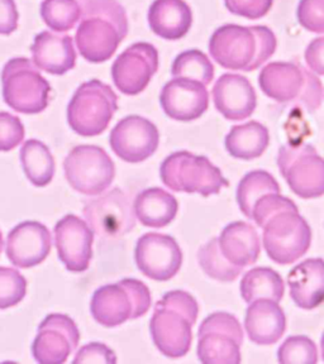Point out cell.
I'll return each mask as SVG.
<instances>
[{
  "label": "cell",
  "instance_id": "obj_5",
  "mask_svg": "<svg viewBox=\"0 0 324 364\" xmlns=\"http://www.w3.org/2000/svg\"><path fill=\"white\" fill-rule=\"evenodd\" d=\"M151 304L152 297L142 281L125 279L98 289L91 297L90 313L98 324L114 328L142 318Z\"/></svg>",
  "mask_w": 324,
  "mask_h": 364
},
{
  "label": "cell",
  "instance_id": "obj_12",
  "mask_svg": "<svg viewBox=\"0 0 324 364\" xmlns=\"http://www.w3.org/2000/svg\"><path fill=\"white\" fill-rule=\"evenodd\" d=\"M278 166L289 188L303 199L324 195V159L310 144L283 146L278 154Z\"/></svg>",
  "mask_w": 324,
  "mask_h": 364
},
{
  "label": "cell",
  "instance_id": "obj_32",
  "mask_svg": "<svg viewBox=\"0 0 324 364\" xmlns=\"http://www.w3.org/2000/svg\"><path fill=\"white\" fill-rule=\"evenodd\" d=\"M200 267L211 279L221 282H232L242 273L244 268L236 266L223 256L219 240L213 238L198 252Z\"/></svg>",
  "mask_w": 324,
  "mask_h": 364
},
{
  "label": "cell",
  "instance_id": "obj_45",
  "mask_svg": "<svg viewBox=\"0 0 324 364\" xmlns=\"http://www.w3.org/2000/svg\"><path fill=\"white\" fill-rule=\"evenodd\" d=\"M1 250H3V234L0 232V253H1Z\"/></svg>",
  "mask_w": 324,
  "mask_h": 364
},
{
  "label": "cell",
  "instance_id": "obj_27",
  "mask_svg": "<svg viewBox=\"0 0 324 364\" xmlns=\"http://www.w3.org/2000/svg\"><path fill=\"white\" fill-rule=\"evenodd\" d=\"M179 204L177 199L160 188L143 190L133 203L135 216L145 227L164 228L177 218Z\"/></svg>",
  "mask_w": 324,
  "mask_h": 364
},
{
  "label": "cell",
  "instance_id": "obj_39",
  "mask_svg": "<svg viewBox=\"0 0 324 364\" xmlns=\"http://www.w3.org/2000/svg\"><path fill=\"white\" fill-rule=\"evenodd\" d=\"M296 16L303 28L324 33V0H301Z\"/></svg>",
  "mask_w": 324,
  "mask_h": 364
},
{
  "label": "cell",
  "instance_id": "obj_43",
  "mask_svg": "<svg viewBox=\"0 0 324 364\" xmlns=\"http://www.w3.org/2000/svg\"><path fill=\"white\" fill-rule=\"evenodd\" d=\"M305 63L314 74L324 76V37L312 41L304 53Z\"/></svg>",
  "mask_w": 324,
  "mask_h": 364
},
{
  "label": "cell",
  "instance_id": "obj_11",
  "mask_svg": "<svg viewBox=\"0 0 324 364\" xmlns=\"http://www.w3.org/2000/svg\"><path fill=\"white\" fill-rule=\"evenodd\" d=\"M65 176L71 188L84 195H99L112 185L115 166L109 154L98 146L73 148L63 161Z\"/></svg>",
  "mask_w": 324,
  "mask_h": 364
},
{
  "label": "cell",
  "instance_id": "obj_44",
  "mask_svg": "<svg viewBox=\"0 0 324 364\" xmlns=\"http://www.w3.org/2000/svg\"><path fill=\"white\" fill-rule=\"evenodd\" d=\"M320 346H322V358L324 360V333L323 336H322V341H320Z\"/></svg>",
  "mask_w": 324,
  "mask_h": 364
},
{
  "label": "cell",
  "instance_id": "obj_19",
  "mask_svg": "<svg viewBox=\"0 0 324 364\" xmlns=\"http://www.w3.org/2000/svg\"><path fill=\"white\" fill-rule=\"evenodd\" d=\"M166 115L177 122H193L208 110L209 94L204 84L182 77L170 80L160 95Z\"/></svg>",
  "mask_w": 324,
  "mask_h": 364
},
{
  "label": "cell",
  "instance_id": "obj_29",
  "mask_svg": "<svg viewBox=\"0 0 324 364\" xmlns=\"http://www.w3.org/2000/svg\"><path fill=\"white\" fill-rule=\"evenodd\" d=\"M241 296L247 304L268 299L275 302L283 300L284 279L273 268L256 267L245 273L241 281Z\"/></svg>",
  "mask_w": 324,
  "mask_h": 364
},
{
  "label": "cell",
  "instance_id": "obj_17",
  "mask_svg": "<svg viewBox=\"0 0 324 364\" xmlns=\"http://www.w3.org/2000/svg\"><path fill=\"white\" fill-rule=\"evenodd\" d=\"M83 211L93 232L102 238H120L135 225L133 208L120 188L88 201Z\"/></svg>",
  "mask_w": 324,
  "mask_h": 364
},
{
  "label": "cell",
  "instance_id": "obj_18",
  "mask_svg": "<svg viewBox=\"0 0 324 364\" xmlns=\"http://www.w3.org/2000/svg\"><path fill=\"white\" fill-rule=\"evenodd\" d=\"M58 258L70 272H85L93 258L94 232L79 216H63L53 229Z\"/></svg>",
  "mask_w": 324,
  "mask_h": 364
},
{
  "label": "cell",
  "instance_id": "obj_15",
  "mask_svg": "<svg viewBox=\"0 0 324 364\" xmlns=\"http://www.w3.org/2000/svg\"><path fill=\"white\" fill-rule=\"evenodd\" d=\"M109 143L120 159L130 164H140L157 151L160 132L157 127L140 115H130L114 127Z\"/></svg>",
  "mask_w": 324,
  "mask_h": 364
},
{
  "label": "cell",
  "instance_id": "obj_37",
  "mask_svg": "<svg viewBox=\"0 0 324 364\" xmlns=\"http://www.w3.org/2000/svg\"><path fill=\"white\" fill-rule=\"evenodd\" d=\"M283 211H299L291 199L281 196L280 193H268L257 201L252 211V220L262 228L271 216Z\"/></svg>",
  "mask_w": 324,
  "mask_h": 364
},
{
  "label": "cell",
  "instance_id": "obj_35",
  "mask_svg": "<svg viewBox=\"0 0 324 364\" xmlns=\"http://www.w3.org/2000/svg\"><path fill=\"white\" fill-rule=\"evenodd\" d=\"M278 359L283 364H314L318 362V349L308 336H291L280 346Z\"/></svg>",
  "mask_w": 324,
  "mask_h": 364
},
{
  "label": "cell",
  "instance_id": "obj_22",
  "mask_svg": "<svg viewBox=\"0 0 324 364\" xmlns=\"http://www.w3.org/2000/svg\"><path fill=\"white\" fill-rule=\"evenodd\" d=\"M31 52L34 65L48 74H66L76 65L74 41L68 34L45 31L36 36Z\"/></svg>",
  "mask_w": 324,
  "mask_h": 364
},
{
  "label": "cell",
  "instance_id": "obj_20",
  "mask_svg": "<svg viewBox=\"0 0 324 364\" xmlns=\"http://www.w3.org/2000/svg\"><path fill=\"white\" fill-rule=\"evenodd\" d=\"M51 233L38 222H23L8 234L6 253L18 268L38 266L50 255Z\"/></svg>",
  "mask_w": 324,
  "mask_h": 364
},
{
  "label": "cell",
  "instance_id": "obj_13",
  "mask_svg": "<svg viewBox=\"0 0 324 364\" xmlns=\"http://www.w3.org/2000/svg\"><path fill=\"white\" fill-rule=\"evenodd\" d=\"M79 341L80 331L74 320L63 314H51L38 326L32 355L41 364H63Z\"/></svg>",
  "mask_w": 324,
  "mask_h": 364
},
{
  "label": "cell",
  "instance_id": "obj_28",
  "mask_svg": "<svg viewBox=\"0 0 324 364\" xmlns=\"http://www.w3.org/2000/svg\"><path fill=\"white\" fill-rule=\"evenodd\" d=\"M270 134L268 128L258 122L234 125L226 136V149L234 159H258L268 147Z\"/></svg>",
  "mask_w": 324,
  "mask_h": 364
},
{
  "label": "cell",
  "instance_id": "obj_40",
  "mask_svg": "<svg viewBox=\"0 0 324 364\" xmlns=\"http://www.w3.org/2000/svg\"><path fill=\"white\" fill-rule=\"evenodd\" d=\"M224 4L232 14L256 21L268 14L273 0H224Z\"/></svg>",
  "mask_w": 324,
  "mask_h": 364
},
{
  "label": "cell",
  "instance_id": "obj_3",
  "mask_svg": "<svg viewBox=\"0 0 324 364\" xmlns=\"http://www.w3.org/2000/svg\"><path fill=\"white\" fill-rule=\"evenodd\" d=\"M199 314L198 302L185 291L167 292L155 305L150 331L155 346L169 358L188 354L193 341V326Z\"/></svg>",
  "mask_w": 324,
  "mask_h": 364
},
{
  "label": "cell",
  "instance_id": "obj_24",
  "mask_svg": "<svg viewBox=\"0 0 324 364\" xmlns=\"http://www.w3.org/2000/svg\"><path fill=\"white\" fill-rule=\"evenodd\" d=\"M291 296L296 306L313 310L324 302V259L309 258L288 276Z\"/></svg>",
  "mask_w": 324,
  "mask_h": 364
},
{
  "label": "cell",
  "instance_id": "obj_6",
  "mask_svg": "<svg viewBox=\"0 0 324 364\" xmlns=\"http://www.w3.org/2000/svg\"><path fill=\"white\" fill-rule=\"evenodd\" d=\"M161 181L177 193H200L211 196L228 188L229 182L221 170L204 156L179 151L164 159L160 167Z\"/></svg>",
  "mask_w": 324,
  "mask_h": 364
},
{
  "label": "cell",
  "instance_id": "obj_1",
  "mask_svg": "<svg viewBox=\"0 0 324 364\" xmlns=\"http://www.w3.org/2000/svg\"><path fill=\"white\" fill-rule=\"evenodd\" d=\"M81 18L76 31L80 55L91 63L113 56L128 33V18L117 0H79Z\"/></svg>",
  "mask_w": 324,
  "mask_h": 364
},
{
  "label": "cell",
  "instance_id": "obj_33",
  "mask_svg": "<svg viewBox=\"0 0 324 364\" xmlns=\"http://www.w3.org/2000/svg\"><path fill=\"white\" fill-rule=\"evenodd\" d=\"M41 16L48 28L65 33L80 22L81 6L79 0H43Z\"/></svg>",
  "mask_w": 324,
  "mask_h": 364
},
{
  "label": "cell",
  "instance_id": "obj_34",
  "mask_svg": "<svg viewBox=\"0 0 324 364\" xmlns=\"http://www.w3.org/2000/svg\"><path fill=\"white\" fill-rule=\"evenodd\" d=\"M171 74L174 77L194 80L207 86L214 79V66L203 52L189 50L175 58Z\"/></svg>",
  "mask_w": 324,
  "mask_h": 364
},
{
  "label": "cell",
  "instance_id": "obj_31",
  "mask_svg": "<svg viewBox=\"0 0 324 364\" xmlns=\"http://www.w3.org/2000/svg\"><path fill=\"white\" fill-rule=\"evenodd\" d=\"M268 193H280L278 181L266 171H251L239 181L237 188L239 209L249 219H252L255 204Z\"/></svg>",
  "mask_w": 324,
  "mask_h": 364
},
{
  "label": "cell",
  "instance_id": "obj_4",
  "mask_svg": "<svg viewBox=\"0 0 324 364\" xmlns=\"http://www.w3.org/2000/svg\"><path fill=\"white\" fill-rule=\"evenodd\" d=\"M258 84L278 102H301L313 113L323 100V86L313 71L294 63H271L262 68Z\"/></svg>",
  "mask_w": 324,
  "mask_h": 364
},
{
  "label": "cell",
  "instance_id": "obj_23",
  "mask_svg": "<svg viewBox=\"0 0 324 364\" xmlns=\"http://www.w3.org/2000/svg\"><path fill=\"white\" fill-rule=\"evenodd\" d=\"M245 329L257 346H273L286 330V316L279 302L261 299L250 304L245 318Z\"/></svg>",
  "mask_w": 324,
  "mask_h": 364
},
{
  "label": "cell",
  "instance_id": "obj_21",
  "mask_svg": "<svg viewBox=\"0 0 324 364\" xmlns=\"http://www.w3.org/2000/svg\"><path fill=\"white\" fill-rule=\"evenodd\" d=\"M211 97L216 110L232 122L250 118L256 109V91L242 75H222L213 86Z\"/></svg>",
  "mask_w": 324,
  "mask_h": 364
},
{
  "label": "cell",
  "instance_id": "obj_2",
  "mask_svg": "<svg viewBox=\"0 0 324 364\" xmlns=\"http://www.w3.org/2000/svg\"><path fill=\"white\" fill-rule=\"evenodd\" d=\"M276 46V37L268 27L226 24L211 34L209 52L222 68L250 73L273 56Z\"/></svg>",
  "mask_w": 324,
  "mask_h": 364
},
{
  "label": "cell",
  "instance_id": "obj_9",
  "mask_svg": "<svg viewBox=\"0 0 324 364\" xmlns=\"http://www.w3.org/2000/svg\"><path fill=\"white\" fill-rule=\"evenodd\" d=\"M263 229V248L278 264H291L307 253L312 229L299 211H283L271 216Z\"/></svg>",
  "mask_w": 324,
  "mask_h": 364
},
{
  "label": "cell",
  "instance_id": "obj_8",
  "mask_svg": "<svg viewBox=\"0 0 324 364\" xmlns=\"http://www.w3.org/2000/svg\"><path fill=\"white\" fill-rule=\"evenodd\" d=\"M4 102L23 114H38L50 102L51 85L28 58H11L1 73Z\"/></svg>",
  "mask_w": 324,
  "mask_h": 364
},
{
  "label": "cell",
  "instance_id": "obj_26",
  "mask_svg": "<svg viewBox=\"0 0 324 364\" xmlns=\"http://www.w3.org/2000/svg\"><path fill=\"white\" fill-rule=\"evenodd\" d=\"M218 240L223 256L239 267L245 268L254 264L261 252V243L256 229L247 223L228 224Z\"/></svg>",
  "mask_w": 324,
  "mask_h": 364
},
{
  "label": "cell",
  "instance_id": "obj_36",
  "mask_svg": "<svg viewBox=\"0 0 324 364\" xmlns=\"http://www.w3.org/2000/svg\"><path fill=\"white\" fill-rule=\"evenodd\" d=\"M27 294V281L11 267H0V310L16 306Z\"/></svg>",
  "mask_w": 324,
  "mask_h": 364
},
{
  "label": "cell",
  "instance_id": "obj_14",
  "mask_svg": "<svg viewBox=\"0 0 324 364\" xmlns=\"http://www.w3.org/2000/svg\"><path fill=\"white\" fill-rule=\"evenodd\" d=\"M135 259L137 267L146 277L166 282L180 271L182 252L170 235L147 233L137 240Z\"/></svg>",
  "mask_w": 324,
  "mask_h": 364
},
{
  "label": "cell",
  "instance_id": "obj_25",
  "mask_svg": "<svg viewBox=\"0 0 324 364\" xmlns=\"http://www.w3.org/2000/svg\"><path fill=\"white\" fill-rule=\"evenodd\" d=\"M148 24L164 40H180L192 28L193 13L184 0H155L148 11Z\"/></svg>",
  "mask_w": 324,
  "mask_h": 364
},
{
  "label": "cell",
  "instance_id": "obj_42",
  "mask_svg": "<svg viewBox=\"0 0 324 364\" xmlns=\"http://www.w3.org/2000/svg\"><path fill=\"white\" fill-rule=\"evenodd\" d=\"M17 6L14 0H0V34L9 36L18 28Z\"/></svg>",
  "mask_w": 324,
  "mask_h": 364
},
{
  "label": "cell",
  "instance_id": "obj_41",
  "mask_svg": "<svg viewBox=\"0 0 324 364\" xmlns=\"http://www.w3.org/2000/svg\"><path fill=\"white\" fill-rule=\"evenodd\" d=\"M73 363H117V357L103 343H90L80 349Z\"/></svg>",
  "mask_w": 324,
  "mask_h": 364
},
{
  "label": "cell",
  "instance_id": "obj_7",
  "mask_svg": "<svg viewBox=\"0 0 324 364\" xmlns=\"http://www.w3.org/2000/svg\"><path fill=\"white\" fill-rule=\"evenodd\" d=\"M117 109L118 97L110 86L100 80L86 81L68 102V125L80 136H99L108 128Z\"/></svg>",
  "mask_w": 324,
  "mask_h": 364
},
{
  "label": "cell",
  "instance_id": "obj_10",
  "mask_svg": "<svg viewBox=\"0 0 324 364\" xmlns=\"http://www.w3.org/2000/svg\"><path fill=\"white\" fill-rule=\"evenodd\" d=\"M244 329L228 313H214L204 318L198 331V358L204 364L241 363Z\"/></svg>",
  "mask_w": 324,
  "mask_h": 364
},
{
  "label": "cell",
  "instance_id": "obj_16",
  "mask_svg": "<svg viewBox=\"0 0 324 364\" xmlns=\"http://www.w3.org/2000/svg\"><path fill=\"white\" fill-rule=\"evenodd\" d=\"M159 70V52L154 46L138 42L122 52L112 66L114 85L125 95H137L147 87Z\"/></svg>",
  "mask_w": 324,
  "mask_h": 364
},
{
  "label": "cell",
  "instance_id": "obj_30",
  "mask_svg": "<svg viewBox=\"0 0 324 364\" xmlns=\"http://www.w3.org/2000/svg\"><path fill=\"white\" fill-rule=\"evenodd\" d=\"M21 164L29 182L37 186H47L55 175V159L50 148L38 139H28L21 148Z\"/></svg>",
  "mask_w": 324,
  "mask_h": 364
},
{
  "label": "cell",
  "instance_id": "obj_38",
  "mask_svg": "<svg viewBox=\"0 0 324 364\" xmlns=\"http://www.w3.org/2000/svg\"><path fill=\"white\" fill-rule=\"evenodd\" d=\"M24 139V127L13 114L0 112V152H9Z\"/></svg>",
  "mask_w": 324,
  "mask_h": 364
}]
</instances>
